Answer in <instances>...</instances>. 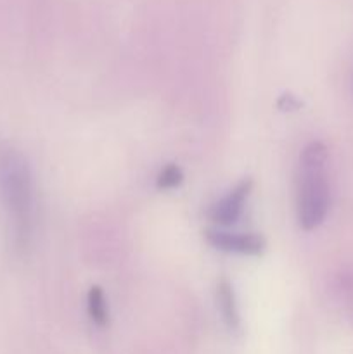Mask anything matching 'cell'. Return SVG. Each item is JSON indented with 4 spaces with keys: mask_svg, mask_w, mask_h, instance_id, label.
<instances>
[{
    "mask_svg": "<svg viewBox=\"0 0 353 354\" xmlns=\"http://www.w3.org/2000/svg\"><path fill=\"white\" fill-rule=\"evenodd\" d=\"M0 204L6 213L10 249L24 254L33 237V176L26 158L9 144L0 145Z\"/></svg>",
    "mask_w": 353,
    "mask_h": 354,
    "instance_id": "6da1fadb",
    "label": "cell"
},
{
    "mask_svg": "<svg viewBox=\"0 0 353 354\" xmlns=\"http://www.w3.org/2000/svg\"><path fill=\"white\" fill-rule=\"evenodd\" d=\"M327 147L322 142H310L301 151L296 176V211L303 230H315L324 223L331 204L327 175Z\"/></svg>",
    "mask_w": 353,
    "mask_h": 354,
    "instance_id": "7a4b0ae2",
    "label": "cell"
},
{
    "mask_svg": "<svg viewBox=\"0 0 353 354\" xmlns=\"http://www.w3.org/2000/svg\"><path fill=\"white\" fill-rule=\"evenodd\" d=\"M206 242L211 248L234 254L260 256L266 248V242L258 234H235V232L210 228L204 232Z\"/></svg>",
    "mask_w": 353,
    "mask_h": 354,
    "instance_id": "3957f363",
    "label": "cell"
},
{
    "mask_svg": "<svg viewBox=\"0 0 353 354\" xmlns=\"http://www.w3.org/2000/svg\"><path fill=\"white\" fill-rule=\"evenodd\" d=\"M251 178H244L242 182H239L227 196H224L220 201H217L211 206L210 213H208L210 220L213 223L220 225V227H230V225H234L242 216V213H244V207L246 203H248L249 194H251Z\"/></svg>",
    "mask_w": 353,
    "mask_h": 354,
    "instance_id": "277c9868",
    "label": "cell"
},
{
    "mask_svg": "<svg viewBox=\"0 0 353 354\" xmlns=\"http://www.w3.org/2000/svg\"><path fill=\"white\" fill-rule=\"evenodd\" d=\"M217 306L221 315V320L230 330H237L241 318H239L237 303H235V294L230 282L227 279H221L217 283Z\"/></svg>",
    "mask_w": 353,
    "mask_h": 354,
    "instance_id": "5b68a950",
    "label": "cell"
},
{
    "mask_svg": "<svg viewBox=\"0 0 353 354\" xmlns=\"http://www.w3.org/2000/svg\"><path fill=\"white\" fill-rule=\"evenodd\" d=\"M87 310L93 325L102 328L109 324V308H107L104 290L99 286L90 287L89 296H87Z\"/></svg>",
    "mask_w": 353,
    "mask_h": 354,
    "instance_id": "8992f818",
    "label": "cell"
},
{
    "mask_svg": "<svg viewBox=\"0 0 353 354\" xmlns=\"http://www.w3.org/2000/svg\"><path fill=\"white\" fill-rule=\"evenodd\" d=\"M183 182V171L179 165H166L165 168L159 171L158 178H156V187L159 190H173L180 187Z\"/></svg>",
    "mask_w": 353,
    "mask_h": 354,
    "instance_id": "52a82bcc",
    "label": "cell"
}]
</instances>
